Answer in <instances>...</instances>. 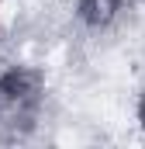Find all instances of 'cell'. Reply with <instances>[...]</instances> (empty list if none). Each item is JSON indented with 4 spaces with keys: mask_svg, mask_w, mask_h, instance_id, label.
Wrapping results in <instances>:
<instances>
[{
    "mask_svg": "<svg viewBox=\"0 0 145 149\" xmlns=\"http://www.w3.org/2000/svg\"><path fill=\"white\" fill-rule=\"evenodd\" d=\"M45 83L31 66H10L0 73V135L24 139L41 118Z\"/></svg>",
    "mask_w": 145,
    "mask_h": 149,
    "instance_id": "cell-1",
    "label": "cell"
},
{
    "mask_svg": "<svg viewBox=\"0 0 145 149\" xmlns=\"http://www.w3.org/2000/svg\"><path fill=\"white\" fill-rule=\"evenodd\" d=\"M124 10H128V0H76V17L90 31L110 28Z\"/></svg>",
    "mask_w": 145,
    "mask_h": 149,
    "instance_id": "cell-2",
    "label": "cell"
}]
</instances>
